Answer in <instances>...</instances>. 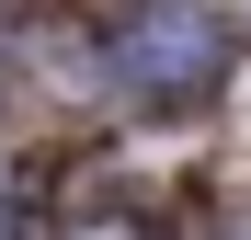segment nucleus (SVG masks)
<instances>
[{
  "label": "nucleus",
  "mask_w": 251,
  "mask_h": 240,
  "mask_svg": "<svg viewBox=\"0 0 251 240\" xmlns=\"http://www.w3.org/2000/svg\"><path fill=\"white\" fill-rule=\"evenodd\" d=\"M114 92H137V103H205L228 80V23L205 12V0H160V12H137L114 34Z\"/></svg>",
  "instance_id": "nucleus-1"
}]
</instances>
